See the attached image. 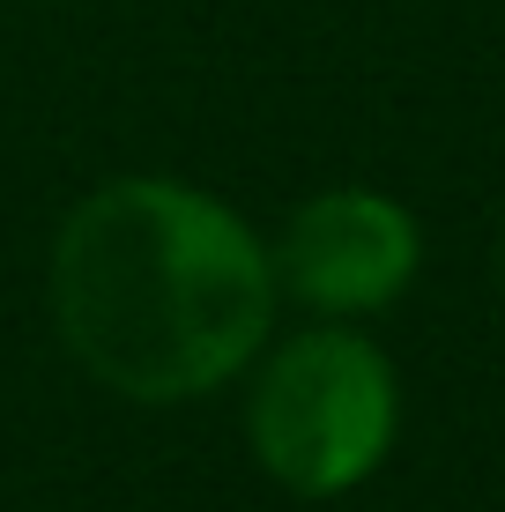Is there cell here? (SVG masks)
Returning a JSON list of instances; mask_svg holds the SVG:
<instances>
[{
  "mask_svg": "<svg viewBox=\"0 0 505 512\" xmlns=\"http://www.w3.org/2000/svg\"><path fill=\"white\" fill-rule=\"evenodd\" d=\"M416 253L424 245H416L402 201L364 186H327L283 223V238L268 245V268L283 297L327 312V320H357V312H379L409 290Z\"/></svg>",
  "mask_w": 505,
  "mask_h": 512,
  "instance_id": "cell-3",
  "label": "cell"
},
{
  "mask_svg": "<svg viewBox=\"0 0 505 512\" xmlns=\"http://www.w3.org/2000/svg\"><path fill=\"white\" fill-rule=\"evenodd\" d=\"M52 327L67 357L127 401H194L268 342V245L179 179H112L52 238Z\"/></svg>",
  "mask_w": 505,
  "mask_h": 512,
  "instance_id": "cell-1",
  "label": "cell"
},
{
  "mask_svg": "<svg viewBox=\"0 0 505 512\" xmlns=\"http://www.w3.org/2000/svg\"><path fill=\"white\" fill-rule=\"evenodd\" d=\"M246 431L290 498H342L394 446V372L364 334L312 327L260 364Z\"/></svg>",
  "mask_w": 505,
  "mask_h": 512,
  "instance_id": "cell-2",
  "label": "cell"
},
{
  "mask_svg": "<svg viewBox=\"0 0 505 512\" xmlns=\"http://www.w3.org/2000/svg\"><path fill=\"white\" fill-rule=\"evenodd\" d=\"M498 275H505V216H498Z\"/></svg>",
  "mask_w": 505,
  "mask_h": 512,
  "instance_id": "cell-4",
  "label": "cell"
}]
</instances>
